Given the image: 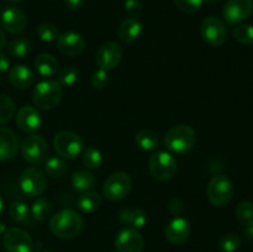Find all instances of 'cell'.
I'll return each instance as SVG.
<instances>
[{"label": "cell", "mask_w": 253, "mask_h": 252, "mask_svg": "<svg viewBox=\"0 0 253 252\" xmlns=\"http://www.w3.org/2000/svg\"><path fill=\"white\" fill-rule=\"evenodd\" d=\"M109 83V74L108 71L104 69H99V71L94 72L91 76V85L96 89H103L108 85Z\"/></svg>", "instance_id": "cell-39"}, {"label": "cell", "mask_w": 253, "mask_h": 252, "mask_svg": "<svg viewBox=\"0 0 253 252\" xmlns=\"http://www.w3.org/2000/svg\"><path fill=\"white\" fill-rule=\"evenodd\" d=\"M241 246V239L236 234H226L217 242V249L221 252H236Z\"/></svg>", "instance_id": "cell-34"}, {"label": "cell", "mask_w": 253, "mask_h": 252, "mask_svg": "<svg viewBox=\"0 0 253 252\" xmlns=\"http://www.w3.org/2000/svg\"><path fill=\"white\" fill-rule=\"evenodd\" d=\"M150 173L158 182H167L174 178L177 173V161L170 153L160 152L153 153L148 162Z\"/></svg>", "instance_id": "cell-4"}, {"label": "cell", "mask_w": 253, "mask_h": 252, "mask_svg": "<svg viewBox=\"0 0 253 252\" xmlns=\"http://www.w3.org/2000/svg\"><path fill=\"white\" fill-rule=\"evenodd\" d=\"M9 214L14 221L20 222V224L29 225L32 226L34 225V217H32L30 209L27 205L22 202H14L9 208Z\"/></svg>", "instance_id": "cell-25"}, {"label": "cell", "mask_w": 253, "mask_h": 252, "mask_svg": "<svg viewBox=\"0 0 253 252\" xmlns=\"http://www.w3.org/2000/svg\"><path fill=\"white\" fill-rule=\"evenodd\" d=\"M42 115L37 108L22 106L16 115V125L24 132H35L41 127Z\"/></svg>", "instance_id": "cell-17"}, {"label": "cell", "mask_w": 253, "mask_h": 252, "mask_svg": "<svg viewBox=\"0 0 253 252\" xmlns=\"http://www.w3.org/2000/svg\"><path fill=\"white\" fill-rule=\"evenodd\" d=\"M141 35H142V24L137 17H128L119 25L118 37L124 43H133L140 39Z\"/></svg>", "instance_id": "cell-20"}, {"label": "cell", "mask_w": 253, "mask_h": 252, "mask_svg": "<svg viewBox=\"0 0 253 252\" xmlns=\"http://www.w3.org/2000/svg\"><path fill=\"white\" fill-rule=\"evenodd\" d=\"M143 237L132 227L123 229L115 237V247L118 252H142Z\"/></svg>", "instance_id": "cell-14"}, {"label": "cell", "mask_w": 253, "mask_h": 252, "mask_svg": "<svg viewBox=\"0 0 253 252\" xmlns=\"http://www.w3.org/2000/svg\"><path fill=\"white\" fill-rule=\"evenodd\" d=\"M49 229L57 237L73 239L81 234L83 229V219L76 210H59L49 220Z\"/></svg>", "instance_id": "cell-1"}, {"label": "cell", "mask_w": 253, "mask_h": 252, "mask_svg": "<svg viewBox=\"0 0 253 252\" xmlns=\"http://www.w3.org/2000/svg\"><path fill=\"white\" fill-rule=\"evenodd\" d=\"M31 51V41L26 37H17L7 44V52L14 58H24Z\"/></svg>", "instance_id": "cell-27"}, {"label": "cell", "mask_w": 253, "mask_h": 252, "mask_svg": "<svg viewBox=\"0 0 253 252\" xmlns=\"http://www.w3.org/2000/svg\"><path fill=\"white\" fill-rule=\"evenodd\" d=\"M244 231H245V235H246L247 239L252 240L253 241V224L250 225V226L244 227Z\"/></svg>", "instance_id": "cell-44"}, {"label": "cell", "mask_w": 253, "mask_h": 252, "mask_svg": "<svg viewBox=\"0 0 253 252\" xmlns=\"http://www.w3.org/2000/svg\"><path fill=\"white\" fill-rule=\"evenodd\" d=\"M200 35L208 44L219 47L226 41L227 31L225 24L215 16H208L200 24Z\"/></svg>", "instance_id": "cell-10"}, {"label": "cell", "mask_w": 253, "mask_h": 252, "mask_svg": "<svg viewBox=\"0 0 253 252\" xmlns=\"http://www.w3.org/2000/svg\"><path fill=\"white\" fill-rule=\"evenodd\" d=\"M124 56V49L118 42L109 41L101 44L96 52L95 61L99 68L104 71H110L115 68L121 62Z\"/></svg>", "instance_id": "cell-12"}, {"label": "cell", "mask_w": 253, "mask_h": 252, "mask_svg": "<svg viewBox=\"0 0 253 252\" xmlns=\"http://www.w3.org/2000/svg\"><path fill=\"white\" fill-rule=\"evenodd\" d=\"M2 244L6 252H31L34 249V242L29 232L20 227H11L6 230Z\"/></svg>", "instance_id": "cell-13"}, {"label": "cell", "mask_w": 253, "mask_h": 252, "mask_svg": "<svg viewBox=\"0 0 253 252\" xmlns=\"http://www.w3.org/2000/svg\"><path fill=\"white\" fill-rule=\"evenodd\" d=\"M57 47H58L59 52L64 54V56H78L85 48V40L78 32L67 31L58 36V39H57Z\"/></svg>", "instance_id": "cell-15"}, {"label": "cell", "mask_w": 253, "mask_h": 252, "mask_svg": "<svg viewBox=\"0 0 253 252\" xmlns=\"http://www.w3.org/2000/svg\"><path fill=\"white\" fill-rule=\"evenodd\" d=\"M9 82L17 89H26L32 85L35 76L29 67L24 64H16L9 71Z\"/></svg>", "instance_id": "cell-21"}, {"label": "cell", "mask_w": 253, "mask_h": 252, "mask_svg": "<svg viewBox=\"0 0 253 252\" xmlns=\"http://www.w3.org/2000/svg\"><path fill=\"white\" fill-rule=\"evenodd\" d=\"M10 68V61L7 54L0 52V73H4Z\"/></svg>", "instance_id": "cell-42"}, {"label": "cell", "mask_w": 253, "mask_h": 252, "mask_svg": "<svg viewBox=\"0 0 253 252\" xmlns=\"http://www.w3.org/2000/svg\"><path fill=\"white\" fill-rule=\"evenodd\" d=\"M190 224L184 217H174L166 226V239L173 245H180L188 240L190 235Z\"/></svg>", "instance_id": "cell-18"}, {"label": "cell", "mask_w": 253, "mask_h": 252, "mask_svg": "<svg viewBox=\"0 0 253 252\" xmlns=\"http://www.w3.org/2000/svg\"><path fill=\"white\" fill-rule=\"evenodd\" d=\"M36 32L39 35L40 40L43 42H52L58 39L59 36L57 26L51 24V22H42V24H40L37 26Z\"/></svg>", "instance_id": "cell-35"}, {"label": "cell", "mask_w": 253, "mask_h": 252, "mask_svg": "<svg viewBox=\"0 0 253 252\" xmlns=\"http://www.w3.org/2000/svg\"><path fill=\"white\" fill-rule=\"evenodd\" d=\"M15 113V103L9 95L0 94V125L11 120Z\"/></svg>", "instance_id": "cell-32"}, {"label": "cell", "mask_w": 253, "mask_h": 252, "mask_svg": "<svg viewBox=\"0 0 253 252\" xmlns=\"http://www.w3.org/2000/svg\"><path fill=\"white\" fill-rule=\"evenodd\" d=\"M20 187L25 194L39 197L46 190L47 178L39 167H27L20 175Z\"/></svg>", "instance_id": "cell-9"}, {"label": "cell", "mask_w": 253, "mask_h": 252, "mask_svg": "<svg viewBox=\"0 0 253 252\" xmlns=\"http://www.w3.org/2000/svg\"><path fill=\"white\" fill-rule=\"evenodd\" d=\"M132 180L125 172H115L108 177L103 187L104 197L110 202H120L131 192Z\"/></svg>", "instance_id": "cell-6"}, {"label": "cell", "mask_w": 253, "mask_h": 252, "mask_svg": "<svg viewBox=\"0 0 253 252\" xmlns=\"http://www.w3.org/2000/svg\"><path fill=\"white\" fill-rule=\"evenodd\" d=\"M51 203L46 199V198H39L36 202L32 204L31 208V215L34 217V220L37 221H43L51 214Z\"/></svg>", "instance_id": "cell-31"}, {"label": "cell", "mask_w": 253, "mask_h": 252, "mask_svg": "<svg viewBox=\"0 0 253 252\" xmlns=\"http://www.w3.org/2000/svg\"><path fill=\"white\" fill-rule=\"evenodd\" d=\"M103 162V156L99 150L89 147L83 153V163L88 169H96Z\"/></svg>", "instance_id": "cell-37"}, {"label": "cell", "mask_w": 253, "mask_h": 252, "mask_svg": "<svg viewBox=\"0 0 253 252\" xmlns=\"http://www.w3.org/2000/svg\"><path fill=\"white\" fill-rule=\"evenodd\" d=\"M2 27L10 34H20L27 26V17L21 9L16 6H9L1 12L0 16Z\"/></svg>", "instance_id": "cell-16"}, {"label": "cell", "mask_w": 253, "mask_h": 252, "mask_svg": "<svg viewBox=\"0 0 253 252\" xmlns=\"http://www.w3.org/2000/svg\"><path fill=\"white\" fill-rule=\"evenodd\" d=\"M64 4L71 10H78L83 6L84 0H64Z\"/></svg>", "instance_id": "cell-43"}, {"label": "cell", "mask_w": 253, "mask_h": 252, "mask_svg": "<svg viewBox=\"0 0 253 252\" xmlns=\"http://www.w3.org/2000/svg\"><path fill=\"white\" fill-rule=\"evenodd\" d=\"M121 224L130 225L132 229H141L147 222V214L142 209H124L119 212Z\"/></svg>", "instance_id": "cell-22"}, {"label": "cell", "mask_w": 253, "mask_h": 252, "mask_svg": "<svg viewBox=\"0 0 253 252\" xmlns=\"http://www.w3.org/2000/svg\"><path fill=\"white\" fill-rule=\"evenodd\" d=\"M63 98V88L58 81L40 82L34 89L32 100L35 106L41 110H51L59 105Z\"/></svg>", "instance_id": "cell-2"}, {"label": "cell", "mask_w": 253, "mask_h": 252, "mask_svg": "<svg viewBox=\"0 0 253 252\" xmlns=\"http://www.w3.org/2000/svg\"><path fill=\"white\" fill-rule=\"evenodd\" d=\"M5 1H21V0H5Z\"/></svg>", "instance_id": "cell-48"}, {"label": "cell", "mask_w": 253, "mask_h": 252, "mask_svg": "<svg viewBox=\"0 0 253 252\" xmlns=\"http://www.w3.org/2000/svg\"><path fill=\"white\" fill-rule=\"evenodd\" d=\"M19 137L9 127L0 126V161H9L19 151Z\"/></svg>", "instance_id": "cell-19"}, {"label": "cell", "mask_w": 253, "mask_h": 252, "mask_svg": "<svg viewBox=\"0 0 253 252\" xmlns=\"http://www.w3.org/2000/svg\"><path fill=\"white\" fill-rule=\"evenodd\" d=\"M178 9L185 14H194L204 4V0H174Z\"/></svg>", "instance_id": "cell-38"}, {"label": "cell", "mask_w": 253, "mask_h": 252, "mask_svg": "<svg viewBox=\"0 0 253 252\" xmlns=\"http://www.w3.org/2000/svg\"><path fill=\"white\" fill-rule=\"evenodd\" d=\"M44 170L48 175L53 178H59L63 177L64 174L68 170L67 167V163L64 162L62 158L59 157H51L46 161V165H44Z\"/></svg>", "instance_id": "cell-30"}, {"label": "cell", "mask_w": 253, "mask_h": 252, "mask_svg": "<svg viewBox=\"0 0 253 252\" xmlns=\"http://www.w3.org/2000/svg\"><path fill=\"white\" fill-rule=\"evenodd\" d=\"M79 210L83 212H94L101 205L100 194L95 192H84L77 200Z\"/></svg>", "instance_id": "cell-26"}, {"label": "cell", "mask_w": 253, "mask_h": 252, "mask_svg": "<svg viewBox=\"0 0 253 252\" xmlns=\"http://www.w3.org/2000/svg\"><path fill=\"white\" fill-rule=\"evenodd\" d=\"M135 142L143 151H153L158 147L157 135L153 131L146 128L136 133Z\"/></svg>", "instance_id": "cell-28"}, {"label": "cell", "mask_w": 253, "mask_h": 252, "mask_svg": "<svg viewBox=\"0 0 253 252\" xmlns=\"http://www.w3.org/2000/svg\"><path fill=\"white\" fill-rule=\"evenodd\" d=\"M53 147L61 157L72 160L83 151V140L73 131H59L53 138Z\"/></svg>", "instance_id": "cell-7"}, {"label": "cell", "mask_w": 253, "mask_h": 252, "mask_svg": "<svg viewBox=\"0 0 253 252\" xmlns=\"http://www.w3.org/2000/svg\"><path fill=\"white\" fill-rule=\"evenodd\" d=\"M35 68L42 77H52L57 73L58 61L49 53H40L35 58Z\"/></svg>", "instance_id": "cell-23"}, {"label": "cell", "mask_w": 253, "mask_h": 252, "mask_svg": "<svg viewBox=\"0 0 253 252\" xmlns=\"http://www.w3.org/2000/svg\"><path fill=\"white\" fill-rule=\"evenodd\" d=\"M4 231H5V225H4V222L0 221V234H1V232H4Z\"/></svg>", "instance_id": "cell-46"}, {"label": "cell", "mask_w": 253, "mask_h": 252, "mask_svg": "<svg viewBox=\"0 0 253 252\" xmlns=\"http://www.w3.org/2000/svg\"><path fill=\"white\" fill-rule=\"evenodd\" d=\"M40 252H52V251H47V250H43V251H40Z\"/></svg>", "instance_id": "cell-49"}, {"label": "cell", "mask_w": 253, "mask_h": 252, "mask_svg": "<svg viewBox=\"0 0 253 252\" xmlns=\"http://www.w3.org/2000/svg\"><path fill=\"white\" fill-rule=\"evenodd\" d=\"M168 210L172 215L177 216V215H180L183 211H184V203L182 202L178 198H173L169 203H168Z\"/></svg>", "instance_id": "cell-41"}, {"label": "cell", "mask_w": 253, "mask_h": 252, "mask_svg": "<svg viewBox=\"0 0 253 252\" xmlns=\"http://www.w3.org/2000/svg\"><path fill=\"white\" fill-rule=\"evenodd\" d=\"M207 194L210 203L215 207H225L234 197V184L231 179L224 174H217L209 182Z\"/></svg>", "instance_id": "cell-5"}, {"label": "cell", "mask_w": 253, "mask_h": 252, "mask_svg": "<svg viewBox=\"0 0 253 252\" xmlns=\"http://www.w3.org/2000/svg\"><path fill=\"white\" fill-rule=\"evenodd\" d=\"M235 40L245 46H252L253 44V25L242 24L235 27L232 31Z\"/></svg>", "instance_id": "cell-33"}, {"label": "cell", "mask_w": 253, "mask_h": 252, "mask_svg": "<svg viewBox=\"0 0 253 252\" xmlns=\"http://www.w3.org/2000/svg\"><path fill=\"white\" fill-rule=\"evenodd\" d=\"M197 142L195 131L188 125H177L167 131L165 137L166 147L173 153L183 155L192 150Z\"/></svg>", "instance_id": "cell-3"}, {"label": "cell", "mask_w": 253, "mask_h": 252, "mask_svg": "<svg viewBox=\"0 0 253 252\" xmlns=\"http://www.w3.org/2000/svg\"><path fill=\"white\" fill-rule=\"evenodd\" d=\"M5 43H6V37H5L4 31L0 29V51L5 47Z\"/></svg>", "instance_id": "cell-45"}, {"label": "cell", "mask_w": 253, "mask_h": 252, "mask_svg": "<svg viewBox=\"0 0 253 252\" xmlns=\"http://www.w3.org/2000/svg\"><path fill=\"white\" fill-rule=\"evenodd\" d=\"M21 155L24 160L31 165H41L46 162L48 156V146L46 140L36 133L26 136L22 141Z\"/></svg>", "instance_id": "cell-8"}, {"label": "cell", "mask_w": 253, "mask_h": 252, "mask_svg": "<svg viewBox=\"0 0 253 252\" xmlns=\"http://www.w3.org/2000/svg\"><path fill=\"white\" fill-rule=\"evenodd\" d=\"M72 185L78 192H89L96 184V179L88 170H77L71 177Z\"/></svg>", "instance_id": "cell-24"}, {"label": "cell", "mask_w": 253, "mask_h": 252, "mask_svg": "<svg viewBox=\"0 0 253 252\" xmlns=\"http://www.w3.org/2000/svg\"><path fill=\"white\" fill-rule=\"evenodd\" d=\"M252 0H227L222 7V16L229 25H239L251 17Z\"/></svg>", "instance_id": "cell-11"}, {"label": "cell", "mask_w": 253, "mask_h": 252, "mask_svg": "<svg viewBox=\"0 0 253 252\" xmlns=\"http://www.w3.org/2000/svg\"><path fill=\"white\" fill-rule=\"evenodd\" d=\"M79 72L76 67H64L58 73V83L62 86H72L78 82Z\"/></svg>", "instance_id": "cell-36"}, {"label": "cell", "mask_w": 253, "mask_h": 252, "mask_svg": "<svg viewBox=\"0 0 253 252\" xmlns=\"http://www.w3.org/2000/svg\"><path fill=\"white\" fill-rule=\"evenodd\" d=\"M124 6H125L126 12L132 17H138L143 11V5L141 0H125Z\"/></svg>", "instance_id": "cell-40"}, {"label": "cell", "mask_w": 253, "mask_h": 252, "mask_svg": "<svg viewBox=\"0 0 253 252\" xmlns=\"http://www.w3.org/2000/svg\"><path fill=\"white\" fill-rule=\"evenodd\" d=\"M236 217L244 227L253 224V203L242 200L236 207Z\"/></svg>", "instance_id": "cell-29"}, {"label": "cell", "mask_w": 253, "mask_h": 252, "mask_svg": "<svg viewBox=\"0 0 253 252\" xmlns=\"http://www.w3.org/2000/svg\"><path fill=\"white\" fill-rule=\"evenodd\" d=\"M2 209V200H1V197H0V211H1Z\"/></svg>", "instance_id": "cell-47"}]
</instances>
